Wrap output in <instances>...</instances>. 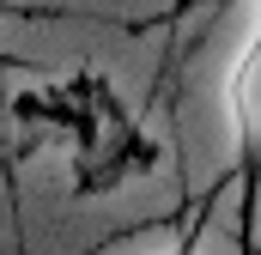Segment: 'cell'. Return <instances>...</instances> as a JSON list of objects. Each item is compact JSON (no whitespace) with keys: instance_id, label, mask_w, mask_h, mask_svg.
Segmentation results:
<instances>
[{"instance_id":"6da1fadb","label":"cell","mask_w":261,"mask_h":255,"mask_svg":"<svg viewBox=\"0 0 261 255\" xmlns=\"http://www.w3.org/2000/svg\"><path fill=\"white\" fill-rule=\"evenodd\" d=\"M225 122H231V183L243 189V255L255 249V213H261V24L237 43L225 67Z\"/></svg>"},{"instance_id":"7a4b0ae2","label":"cell","mask_w":261,"mask_h":255,"mask_svg":"<svg viewBox=\"0 0 261 255\" xmlns=\"http://www.w3.org/2000/svg\"><path fill=\"white\" fill-rule=\"evenodd\" d=\"M158 255H195V231H189V237H176L170 249H158Z\"/></svg>"},{"instance_id":"3957f363","label":"cell","mask_w":261,"mask_h":255,"mask_svg":"<svg viewBox=\"0 0 261 255\" xmlns=\"http://www.w3.org/2000/svg\"><path fill=\"white\" fill-rule=\"evenodd\" d=\"M255 24H261V0H255Z\"/></svg>"}]
</instances>
